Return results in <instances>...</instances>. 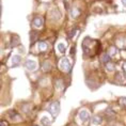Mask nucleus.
Segmentation results:
<instances>
[{
	"mask_svg": "<svg viewBox=\"0 0 126 126\" xmlns=\"http://www.w3.org/2000/svg\"><path fill=\"white\" fill-rule=\"evenodd\" d=\"M57 48H58L59 52H61V53H64L65 52V45L63 43H59L58 45H57Z\"/></svg>",
	"mask_w": 126,
	"mask_h": 126,
	"instance_id": "obj_14",
	"label": "nucleus"
},
{
	"mask_svg": "<svg viewBox=\"0 0 126 126\" xmlns=\"http://www.w3.org/2000/svg\"><path fill=\"white\" fill-rule=\"evenodd\" d=\"M78 32H79V29H78V28H74V29L72 30L70 33H68V39H70V40H71V39H73V37L76 35Z\"/></svg>",
	"mask_w": 126,
	"mask_h": 126,
	"instance_id": "obj_12",
	"label": "nucleus"
},
{
	"mask_svg": "<svg viewBox=\"0 0 126 126\" xmlns=\"http://www.w3.org/2000/svg\"><path fill=\"white\" fill-rule=\"evenodd\" d=\"M106 66H107V70H108V71H113V70H114V65H113V63H111V62L107 63Z\"/></svg>",
	"mask_w": 126,
	"mask_h": 126,
	"instance_id": "obj_18",
	"label": "nucleus"
},
{
	"mask_svg": "<svg viewBox=\"0 0 126 126\" xmlns=\"http://www.w3.org/2000/svg\"><path fill=\"white\" fill-rule=\"evenodd\" d=\"M100 60L104 62V63H108L110 62V56L108 55V53H104V55H102V57H100Z\"/></svg>",
	"mask_w": 126,
	"mask_h": 126,
	"instance_id": "obj_10",
	"label": "nucleus"
},
{
	"mask_svg": "<svg viewBox=\"0 0 126 126\" xmlns=\"http://www.w3.org/2000/svg\"><path fill=\"white\" fill-rule=\"evenodd\" d=\"M37 33L36 32H31V42H35L37 39Z\"/></svg>",
	"mask_w": 126,
	"mask_h": 126,
	"instance_id": "obj_19",
	"label": "nucleus"
},
{
	"mask_svg": "<svg viewBox=\"0 0 126 126\" xmlns=\"http://www.w3.org/2000/svg\"><path fill=\"white\" fill-rule=\"evenodd\" d=\"M91 122H92V124H93V125L98 126V125L102 124L103 120H102V118H100V116H98V115H94L93 118H92V120H91Z\"/></svg>",
	"mask_w": 126,
	"mask_h": 126,
	"instance_id": "obj_6",
	"label": "nucleus"
},
{
	"mask_svg": "<svg viewBox=\"0 0 126 126\" xmlns=\"http://www.w3.org/2000/svg\"><path fill=\"white\" fill-rule=\"evenodd\" d=\"M123 70H124V71L126 72V62L124 63V64H123Z\"/></svg>",
	"mask_w": 126,
	"mask_h": 126,
	"instance_id": "obj_23",
	"label": "nucleus"
},
{
	"mask_svg": "<svg viewBox=\"0 0 126 126\" xmlns=\"http://www.w3.org/2000/svg\"><path fill=\"white\" fill-rule=\"evenodd\" d=\"M21 61V58H20V56H13V58H12V66H17L18 64L20 63Z\"/></svg>",
	"mask_w": 126,
	"mask_h": 126,
	"instance_id": "obj_8",
	"label": "nucleus"
},
{
	"mask_svg": "<svg viewBox=\"0 0 126 126\" xmlns=\"http://www.w3.org/2000/svg\"><path fill=\"white\" fill-rule=\"evenodd\" d=\"M25 66L27 67V70H29V71H35L36 70V67H37V63L35 60H27L26 63H25Z\"/></svg>",
	"mask_w": 126,
	"mask_h": 126,
	"instance_id": "obj_4",
	"label": "nucleus"
},
{
	"mask_svg": "<svg viewBox=\"0 0 126 126\" xmlns=\"http://www.w3.org/2000/svg\"><path fill=\"white\" fill-rule=\"evenodd\" d=\"M41 123H42L43 126H50V124H51L50 119L47 115H43L42 118H41Z\"/></svg>",
	"mask_w": 126,
	"mask_h": 126,
	"instance_id": "obj_7",
	"label": "nucleus"
},
{
	"mask_svg": "<svg viewBox=\"0 0 126 126\" xmlns=\"http://www.w3.org/2000/svg\"><path fill=\"white\" fill-rule=\"evenodd\" d=\"M11 44H12V46H17L18 44H19V37L18 36H16V35H14L13 37H12V42H11Z\"/></svg>",
	"mask_w": 126,
	"mask_h": 126,
	"instance_id": "obj_13",
	"label": "nucleus"
},
{
	"mask_svg": "<svg viewBox=\"0 0 126 126\" xmlns=\"http://www.w3.org/2000/svg\"><path fill=\"white\" fill-rule=\"evenodd\" d=\"M48 110H49L50 114H51L53 118H56V116L59 114V111H60V104H59L58 102L51 103V104H50V105L48 106Z\"/></svg>",
	"mask_w": 126,
	"mask_h": 126,
	"instance_id": "obj_2",
	"label": "nucleus"
},
{
	"mask_svg": "<svg viewBox=\"0 0 126 126\" xmlns=\"http://www.w3.org/2000/svg\"><path fill=\"white\" fill-rule=\"evenodd\" d=\"M119 102L122 106H126V97H121V98L119 99Z\"/></svg>",
	"mask_w": 126,
	"mask_h": 126,
	"instance_id": "obj_20",
	"label": "nucleus"
},
{
	"mask_svg": "<svg viewBox=\"0 0 126 126\" xmlns=\"http://www.w3.org/2000/svg\"><path fill=\"white\" fill-rule=\"evenodd\" d=\"M43 24H44V20H43V18H41V17H36L33 19V26L36 28H41L43 26Z\"/></svg>",
	"mask_w": 126,
	"mask_h": 126,
	"instance_id": "obj_5",
	"label": "nucleus"
},
{
	"mask_svg": "<svg viewBox=\"0 0 126 126\" xmlns=\"http://www.w3.org/2000/svg\"><path fill=\"white\" fill-rule=\"evenodd\" d=\"M56 87H57V89H62V87H63L62 80L57 79V80H56Z\"/></svg>",
	"mask_w": 126,
	"mask_h": 126,
	"instance_id": "obj_17",
	"label": "nucleus"
},
{
	"mask_svg": "<svg viewBox=\"0 0 126 126\" xmlns=\"http://www.w3.org/2000/svg\"><path fill=\"white\" fill-rule=\"evenodd\" d=\"M13 112H14V111H11V112H10L11 119H12V120H14V121H16V119H17V120H20V116L18 115L16 112H15V113H13Z\"/></svg>",
	"mask_w": 126,
	"mask_h": 126,
	"instance_id": "obj_15",
	"label": "nucleus"
},
{
	"mask_svg": "<svg viewBox=\"0 0 126 126\" xmlns=\"http://www.w3.org/2000/svg\"><path fill=\"white\" fill-rule=\"evenodd\" d=\"M79 15H80V12L78 9H72L71 10V16L73 18H76V17L79 16Z\"/></svg>",
	"mask_w": 126,
	"mask_h": 126,
	"instance_id": "obj_9",
	"label": "nucleus"
},
{
	"mask_svg": "<svg viewBox=\"0 0 126 126\" xmlns=\"http://www.w3.org/2000/svg\"><path fill=\"white\" fill-rule=\"evenodd\" d=\"M39 49L41 51H46L47 50V43L46 42H40L39 43Z\"/></svg>",
	"mask_w": 126,
	"mask_h": 126,
	"instance_id": "obj_11",
	"label": "nucleus"
},
{
	"mask_svg": "<svg viewBox=\"0 0 126 126\" xmlns=\"http://www.w3.org/2000/svg\"><path fill=\"white\" fill-rule=\"evenodd\" d=\"M122 1V3H123V5H124V7L126 8V0H121Z\"/></svg>",
	"mask_w": 126,
	"mask_h": 126,
	"instance_id": "obj_22",
	"label": "nucleus"
},
{
	"mask_svg": "<svg viewBox=\"0 0 126 126\" xmlns=\"http://www.w3.org/2000/svg\"><path fill=\"white\" fill-rule=\"evenodd\" d=\"M0 126H8V124L4 121H1V124H0Z\"/></svg>",
	"mask_w": 126,
	"mask_h": 126,
	"instance_id": "obj_21",
	"label": "nucleus"
},
{
	"mask_svg": "<svg viewBox=\"0 0 126 126\" xmlns=\"http://www.w3.org/2000/svg\"><path fill=\"white\" fill-rule=\"evenodd\" d=\"M59 66L63 72H70L72 70V63L67 58L64 57V58H62L61 60H60Z\"/></svg>",
	"mask_w": 126,
	"mask_h": 126,
	"instance_id": "obj_1",
	"label": "nucleus"
},
{
	"mask_svg": "<svg viewBox=\"0 0 126 126\" xmlns=\"http://www.w3.org/2000/svg\"><path fill=\"white\" fill-rule=\"evenodd\" d=\"M115 52H116V48L115 47H110V48L108 49V55L109 56H114L115 55Z\"/></svg>",
	"mask_w": 126,
	"mask_h": 126,
	"instance_id": "obj_16",
	"label": "nucleus"
},
{
	"mask_svg": "<svg viewBox=\"0 0 126 126\" xmlns=\"http://www.w3.org/2000/svg\"><path fill=\"white\" fill-rule=\"evenodd\" d=\"M78 118H79V120L81 122H83L84 124L89 121L90 120V113H89V111L88 110H86V109H82L81 111L79 112V114H78Z\"/></svg>",
	"mask_w": 126,
	"mask_h": 126,
	"instance_id": "obj_3",
	"label": "nucleus"
}]
</instances>
